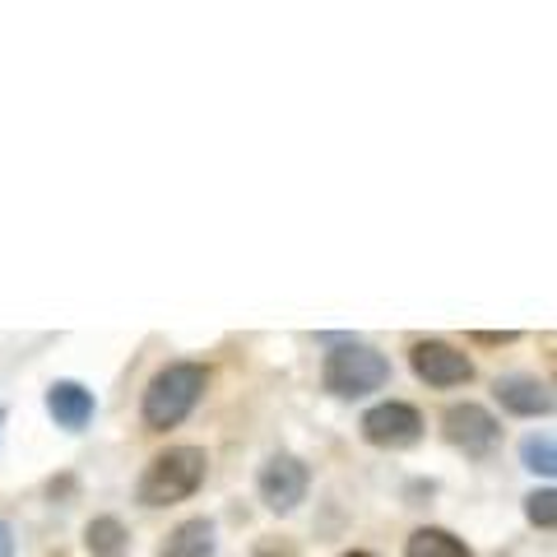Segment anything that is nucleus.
Returning a JSON list of instances; mask_svg holds the SVG:
<instances>
[{
  "mask_svg": "<svg viewBox=\"0 0 557 557\" xmlns=\"http://www.w3.org/2000/svg\"><path fill=\"white\" fill-rule=\"evenodd\" d=\"M321 381H325L330 395H339V399H362V395H372V391H381V386L391 381V362L381 358L372 344L344 339V344H335V348L325 354Z\"/></svg>",
  "mask_w": 557,
  "mask_h": 557,
  "instance_id": "3",
  "label": "nucleus"
},
{
  "mask_svg": "<svg viewBox=\"0 0 557 557\" xmlns=\"http://www.w3.org/2000/svg\"><path fill=\"white\" fill-rule=\"evenodd\" d=\"M205 386H209V372L200 368V362H168V368L145 386V405H139V413H145V428L149 432L177 428L182 418L200 405Z\"/></svg>",
  "mask_w": 557,
  "mask_h": 557,
  "instance_id": "1",
  "label": "nucleus"
},
{
  "mask_svg": "<svg viewBox=\"0 0 557 557\" xmlns=\"http://www.w3.org/2000/svg\"><path fill=\"white\" fill-rule=\"evenodd\" d=\"M205 469H209V460H205L200 446H172L163 456L149 460L135 493L145 507H172V502H186L205 483Z\"/></svg>",
  "mask_w": 557,
  "mask_h": 557,
  "instance_id": "2",
  "label": "nucleus"
},
{
  "mask_svg": "<svg viewBox=\"0 0 557 557\" xmlns=\"http://www.w3.org/2000/svg\"><path fill=\"white\" fill-rule=\"evenodd\" d=\"M405 557H474L465 548V539H456L450 530H413L409 544H405Z\"/></svg>",
  "mask_w": 557,
  "mask_h": 557,
  "instance_id": "11",
  "label": "nucleus"
},
{
  "mask_svg": "<svg viewBox=\"0 0 557 557\" xmlns=\"http://www.w3.org/2000/svg\"><path fill=\"white\" fill-rule=\"evenodd\" d=\"M47 409L61 428L79 432V428H89V418H94V391H84L79 381H57V386L47 391Z\"/></svg>",
  "mask_w": 557,
  "mask_h": 557,
  "instance_id": "9",
  "label": "nucleus"
},
{
  "mask_svg": "<svg viewBox=\"0 0 557 557\" xmlns=\"http://www.w3.org/2000/svg\"><path fill=\"white\" fill-rule=\"evenodd\" d=\"M520 465L534 469V474L557 479V432H544V437H525V442H520Z\"/></svg>",
  "mask_w": 557,
  "mask_h": 557,
  "instance_id": "13",
  "label": "nucleus"
},
{
  "mask_svg": "<svg viewBox=\"0 0 557 557\" xmlns=\"http://www.w3.org/2000/svg\"><path fill=\"white\" fill-rule=\"evenodd\" d=\"M256 557H288V553H284V548H260Z\"/></svg>",
  "mask_w": 557,
  "mask_h": 557,
  "instance_id": "16",
  "label": "nucleus"
},
{
  "mask_svg": "<svg viewBox=\"0 0 557 557\" xmlns=\"http://www.w3.org/2000/svg\"><path fill=\"white\" fill-rule=\"evenodd\" d=\"M362 437L381 450H405L423 437V413L405 405V399H386V405L362 413Z\"/></svg>",
  "mask_w": 557,
  "mask_h": 557,
  "instance_id": "4",
  "label": "nucleus"
},
{
  "mask_svg": "<svg viewBox=\"0 0 557 557\" xmlns=\"http://www.w3.org/2000/svg\"><path fill=\"white\" fill-rule=\"evenodd\" d=\"M344 557H372V553H344Z\"/></svg>",
  "mask_w": 557,
  "mask_h": 557,
  "instance_id": "17",
  "label": "nucleus"
},
{
  "mask_svg": "<svg viewBox=\"0 0 557 557\" xmlns=\"http://www.w3.org/2000/svg\"><path fill=\"white\" fill-rule=\"evenodd\" d=\"M0 557H14V530L0 520Z\"/></svg>",
  "mask_w": 557,
  "mask_h": 557,
  "instance_id": "15",
  "label": "nucleus"
},
{
  "mask_svg": "<svg viewBox=\"0 0 557 557\" xmlns=\"http://www.w3.org/2000/svg\"><path fill=\"white\" fill-rule=\"evenodd\" d=\"M0 418H5V413H0Z\"/></svg>",
  "mask_w": 557,
  "mask_h": 557,
  "instance_id": "18",
  "label": "nucleus"
},
{
  "mask_svg": "<svg viewBox=\"0 0 557 557\" xmlns=\"http://www.w3.org/2000/svg\"><path fill=\"white\" fill-rule=\"evenodd\" d=\"M413 376L428 381L432 391H450V386H465L474 376V362H469L456 344H442V339H418L413 344Z\"/></svg>",
  "mask_w": 557,
  "mask_h": 557,
  "instance_id": "5",
  "label": "nucleus"
},
{
  "mask_svg": "<svg viewBox=\"0 0 557 557\" xmlns=\"http://www.w3.org/2000/svg\"><path fill=\"white\" fill-rule=\"evenodd\" d=\"M159 557H214V525H209V520H182V525L168 534Z\"/></svg>",
  "mask_w": 557,
  "mask_h": 557,
  "instance_id": "10",
  "label": "nucleus"
},
{
  "mask_svg": "<svg viewBox=\"0 0 557 557\" xmlns=\"http://www.w3.org/2000/svg\"><path fill=\"white\" fill-rule=\"evenodd\" d=\"M442 428H446V442L465 450V456H483V450H493V442H497V418L483 405H450Z\"/></svg>",
  "mask_w": 557,
  "mask_h": 557,
  "instance_id": "7",
  "label": "nucleus"
},
{
  "mask_svg": "<svg viewBox=\"0 0 557 557\" xmlns=\"http://www.w3.org/2000/svg\"><path fill=\"white\" fill-rule=\"evenodd\" d=\"M307 483H311V474L298 456H270L260 465V502L278 516L293 511L307 497Z\"/></svg>",
  "mask_w": 557,
  "mask_h": 557,
  "instance_id": "6",
  "label": "nucleus"
},
{
  "mask_svg": "<svg viewBox=\"0 0 557 557\" xmlns=\"http://www.w3.org/2000/svg\"><path fill=\"white\" fill-rule=\"evenodd\" d=\"M525 520L539 530H557V487H539L525 497Z\"/></svg>",
  "mask_w": 557,
  "mask_h": 557,
  "instance_id": "14",
  "label": "nucleus"
},
{
  "mask_svg": "<svg viewBox=\"0 0 557 557\" xmlns=\"http://www.w3.org/2000/svg\"><path fill=\"white\" fill-rule=\"evenodd\" d=\"M84 544H89L94 557H126L131 534L116 516H98V520H89V530H84Z\"/></svg>",
  "mask_w": 557,
  "mask_h": 557,
  "instance_id": "12",
  "label": "nucleus"
},
{
  "mask_svg": "<svg viewBox=\"0 0 557 557\" xmlns=\"http://www.w3.org/2000/svg\"><path fill=\"white\" fill-rule=\"evenodd\" d=\"M493 395H497V405L507 413H516V418H539V413L553 409L548 386L544 381H534V376H497Z\"/></svg>",
  "mask_w": 557,
  "mask_h": 557,
  "instance_id": "8",
  "label": "nucleus"
}]
</instances>
